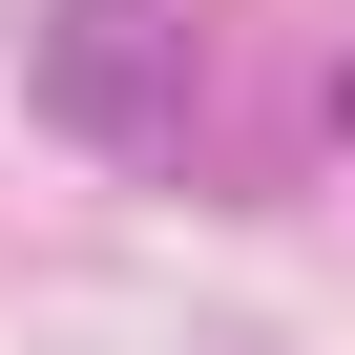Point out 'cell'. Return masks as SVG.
Returning a JSON list of instances; mask_svg holds the SVG:
<instances>
[{"instance_id":"obj_2","label":"cell","mask_w":355,"mask_h":355,"mask_svg":"<svg viewBox=\"0 0 355 355\" xmlns=\"http://www.w3.org/2000/svg\"><path fill=\"white\" fill-rule=\"evenodd\" d=\"M334 125H355V63H334Z\"/></svg>"},{"instance_id":"obj_1","label":"cell","mask_w":355,"mask_h":355,"mask_svg":"<svg viewBox=\"0 0 355 355\" xmlns=\"http://www.w3.org/2000/svg\"><path fill=\"white\" fill-rule=\"evenodd\" d=\"M42 105L105 125V146H167V0H84V21L42 42Z\"/></svg>"}]
</instances>
